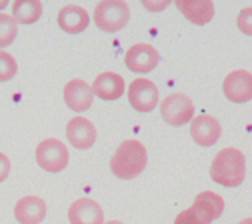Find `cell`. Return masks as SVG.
I'll return each mask as SVG.
<instances>
[{"label":"cell","mask_w":252,"mask_h":224,"mask_svg":"<svg viewBox=\"0 0 252 224\" xmlns=\"http://www.w3.org/2000/svg\"><path fill=\"white\" fill-rule=\"evenodd\" d=\"M246 176V158L238 148H222L210 164V178L226 188L240 186Z\"/></svg>","instance_id":"obj_1"},{"label":"cell","mask_w":252,"mask_h":224,"mask_svg":"<svg viewBox=\"0 0 252 224\" xmlns=\"http://www.w3.org/2000/svg\"><path fill=\"white\" fill-rule=\"evenodd\" d=\"M146 162L148 154L144 144L138 140H124L110 158V170L116 178L130 180L140 176V172L146 168Z\"/></svg>","instance_id":"obj_2"},{"label":"cell","mask_w":252,"mask_h":224,"mask_svg":"<svg viewBox=\"0 0 252 224\" xmlns=\"http://www.w3.org/2000/svg\"><path fill=\"white\" fill-rule=\"evenodd\" d=\"M224 212V198L206 190L194 198L192 206L182 210L174 224H212Z\"/></svg>","instance_id":"obj_3"},{"label":"cell","mask_w":252,"mask_h":224,"mask_svg":"<svg viewBox=\"0 0 252 224\" xmlns=\"http://www.w3.org/2000/svg\"><path fill=\"white\" fill-rule=\"evenodd\" d=\"M130 18V8L124 0H102L94 8V22L102 32H118Z\"/></svg>","instance_id":"obj_4"},{"label":"cell","mask_w":252,"mask_h":224,"mask_svg":"<svg viewBox=\"0 0 252 224\" xmlns=\"http://www.w3.org/2000/svg\"><path fill=\"white\" fill-rule=\"evenodd\" d=\"M36 162L46 172H62L68 166V148L58 138H46L36 146Z\"/></svg>","instance_id":"obj_5"},{"label":"cell","mask_w":252,"mask_h":224,"mask_svg":"<svg viewBox=\"0 0 252 224\" xmlns=\"http://www.w3.org/2000/svg\"><path fill=\"white\" fill-rule=\"evenodd\" d=\"M160 114H162V120L166 124L182 126V124L192 120L194 104L190 100V96H186L182 92H174V94H168L160 102Z\"/></svg>","instance_id":"obj_6"},{"label":"cell","mask_w":252,"mask_h":224,"mask_svg":"<svg viewBox=\"0 0 252 224\" xmlns=\"http://www.w3.org/2000/svg\"><path fill=\"white\" fill-rule=\"evenodd\" d=\"M128 102L136 112H152L158 104V88L148 78H136L128 84Z\"/></svg>","instance_id":"obj_7"},{"label":"cell","mask_w":252,"mask_h":224,"mask_svg":"<svg viewBox=\"0 0 252 224\" xmlns=\"http://www.w3.org/2000/svg\"><path fill=\"white\" fill-rule=\"evenodd\" d=\"M158 62H160V54L150 44H134L124 56V64L128 66V70L136 74H146L154 70L158 66Z\"/></svg>","instance_id":"obj_8"},{"label":"cell","mask_w":252,"mask_h":224,"mask_svg":"<svg viewBox=\"0 0 252 224\" xmlns=\"http://www.w3.org/2000/svg\"><path fill=\"white\" fill-rule=\"evenodd\" d=\"M222 92L230 102L236 104L252 100V74L246 70H232L222 82Z\"/></svg>","instance_id":"obj_9"},{"label":"cell","mask_w":252,"mask_h":224,"mask_svg":"<svg viewBox=\"0 0 252 224\" xmlns=\"http://www.w3.org/2000/svg\"><path fill=\"white\" fill-rule=\"evenodd\" d=\"M66 138L74 148L86 150V148H90L94 142H96V128H94V124L88 118L74 116L66 124Z\"/></svg>","instance_id":"obj_10"},{"label":"cell","mask_w":252,"mask_h":224,"mask_svg":"<svg viewBox=\"0 0 252 224\" xmlns=\"http://www.w3.org/2000/svg\"><path fill=\"white\" fill-rule=\"evenodd\" d=\"M70 224H104V210L92 198H78L68 208Z\"/></svg>","instance_id":"obj_11"},{"label":"cell","mask_w":252,"mask_h":224,"mask_svg":"<svg viewBox=\"0 0 252 224\" xmlns=\"http://www.w3.org/2000/svg\"><path fill=\"white\" fill-rule=\"evenodd\" d=\"M92 100H94V92H92V86H88L84 80H68L66 86H64V102L70 110L74 112H84L92 106Z\"/></svg>","instance_id":"obj_12"},{"label":"cell","mask_w":252,"mask_h":224,"mask_svg":"<svg viewBox=\"0 0 252 224\" xmlns=\"http://www.w3.org/2000/svg\"><path fill=\"white\" fill-rule=\"evenodd\" d=\"M220 132H222V128H220V122L214 116L202 114V116H196L190 124V136L200 146L216 144L220 138Z\"/></svg>","instance_id":"obj_13"},{"label":"cell","mask_w":252,"mask_h":224,"mask_svg":"<svg viewBox=\"0 0 252 224\" xmlns=\"http://www.w3.org/2000/svg\"><path fill=\"white\" fill-rule=\"evenodd\" d=\"M46 202L40 196H24L14 206V218L20 224H40L46 218Z\"/></svg>","instance_id":"obj_14"},{"label":"cell","mask_w":252,"mask_h":224,"mask_svg":"<svg viewBox=\"0 0 252 224\" xmlns=\"http://www.w3.org/2000/svg\"><path fill=\"white\" fill-rule=\"evenodd\" d=\"M90 24V16L82 6L76 4H66L64 8L58 10V26L68 32V34H78V32L86 30Z\"/></svg>","instance_id":"obj_15"},{"label":"cell","mask_w":252,"mask_h":224,"mask_svg":"<svg viewBox=\"0 0 252 224\" xmlns=\"http://www.w3.org/2000/svg\"><path fill=\"white\" fill-rule=\"evenodd\" d=\"M176 8L192 24H208L214 16V4L210 0H176Z\"/></svg>","instance_id":"obj_16"},{"label":"cell","mask_w":252,"mask_h":224,"mask_svg":"<svg viewBox=\"0 0 252 224\" xmlns=\"http://www.w3.org/2000/svg\"><path fill=\"white\" fill-rule=\"evenodd\" d=\"M92 92L102 100H116L124 94V78L116 72H100L92 82Z\"/></svg>","instance_id":"obj_17"},{"label":"cell","mask_w":252,"mask_h":224,"mask_svg":"<svg viewBox=\"0 0 252 224\" xmlns=\"http://www.w3.org/2000/svg\"><path fill=\"white\" fill-rule=\"evenodd\" d=\"M42 16L40 0H16L12 2V18L16 24H32Z\"/></svg>","instance_id":"obj_18"},{"label":"cell","mask_w":252,"mask_h":224,"mask_svg":"<svg viewBox=\"0 0 252 224\" xmlns=\"http://www.w3.org/2000/svg\"><path fill=\"white\" fill-rule=\"evenodd\" d=\"M16 32H18V26H16L12 14L0 12V48L10 46L16 38Z\"/></svg>","instance_id":"obj_19"},{"label":"cell","mask_w":252,"mask_h":224,"mask_svg":"<svg viewBox=\"0 0 252 224\" xmlns=\"http://www.w3.org/2000/svg\"><path fill=\"white\" fill-rule=\"evenodd\" d=\"M16 70H18V64H16L14 56L6 50H0V82L12 80Z\"/></svg>","instance_id":"obj_20"},{"label":"cell","mask_w":252,"mask_h":224,"mask_svg":"<svg viewBox=\"0 0 252 224\" xmlns=\"http://www.w3.org/2000/svg\"><path fill=\"white\" fill-rule=\"evenodd\" d=\"M236 26L246 36H252V6L240 10V14L236 16Z\"/></svg>","instance_id":"obj_21"},{"label":"cell","mask_w":252,"mask_h":224,"mask_svg":"<svg viewBox=\"0 0 252 224\" xmlns=\"http://www.w3.org/2000/svg\"><path fill=\"white\" fill-rule=\"evenodd\" d=\"M10 174V160L6 158V154L0 152V182H4Z\"/></svg>","instance_id":"obj_22"},{"label":"cell","mask_w":252,"mask_h":224,"mask_svg":"<svg viewBox=\"0 0 252 224\" xmlns=\"http://www.w3.org/2000/svg\"><path fill=\"white\" fill-rule=\"evenodd\" d=\"M168 4H170L168 0H162V2H148V0H142V6L148 8V10H162V8H166Z\"/></svg>","instance_id":"obj_23"},{"label":"cell","mask_w":252,"mask_h":224,"mask_svg":"<svg viewBox=\"0 0 252 224\" xmlns=\"http://www.w3.org/2000/svg\"><path fill=\"white\" fill-rule=\"evenodd\" d=\"M238 224H252V218H244V220H240Z\"/></svg>","instance_id":"obj_24"},{"label":"cell","mask_w":252,"mask_h":224,"mask_svg":"<svg viewBox=\"0 0 252 224\" xmlns=\"http://www.w3.org/2000/svg\"><path fill=\"white\" fill-rule=\"evenodd\" d=\"M104 224H124V222H120V220H108V222H104Z\"/></svg>","instance_id":"obj_25"}]
</instances>
